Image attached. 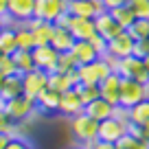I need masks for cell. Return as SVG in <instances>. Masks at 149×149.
Segmentation results:
<instances>
[{"mask_svg": "<svg viewBox=\"0 0 149 149\" xmlns=\"http://www.w3.org/2000/svg\"><path fill=\"white\" fill-rule=\"evenodd\" d=\"M70 130H72L74 140L79 145H86V147H90L99 138V121L88 116L86 112H81V114L70 118Z\"/></svg>", "mask_w": 149, "mask_h": 149, "instance_id": "1", "label": "cell"}, {"mask_svg": "<svg viewBox=\"0 0 149 149\" xmlns=\"http://www.w3.org/2000/svg\"><path fill=\"white\" fill-rule=\"evenodd\" d=\"M2 110H5V114L15 123V125H18V123L29 121V118L37 112V107H35V101H33V99H29L26 94H18V97L5 101Z\"/></svg>", "mask_w": 149, "mask_h": 149, "instance_id": "2", "label": "cell"}, {"mask_svg": "<svg viewBox=\"0 0 149 149\" xmlns=\"http://www.w3.org/2000/svg\"><path fill=\"white\" fill-rule=\"evenodd\" d=\"M110 72H112V68L105 64L103 57L90 61V64L77 66V79H79V84H84V86H99Z\"/></svg>", "mask_w": 149, "mask_h": 149, "instance_id": "3", "label": "cell"}, {"mask_svg": "<svg viewBox=\"0 0 149 149\" xmlns=\"http://www.w3.org/2000/svg\"><path fill=\"white\" fill-rule=\"evenodd\" d=\"M149 99V86L140 84L134 79H123L121 81V94H118V105L123 107H134L136 103Z\"/></svg>", "mask_w": 149, "mask_h": 149, "instance_id": "4", "label": "cell"}, {"mask_svg": "<svg viewBox=\"0 0 149 149\" xmlns=\"http://www.w3.org/2000/svg\"><path fill=\"white\" fill-rule=\"evenodd\" d=\"M116 72L121 74L123 79H134V81H140V84L149 86V74H147V68H145V61L136 55L118 59Z\"/></svg>", "mask_w": 149, "mask_h": 149, "instance_id": "5", "label": "cell"}, {"mask_svg": "<svg viewBox=\"0 0 149 149\" xmlns=\"http://www.w3.org/2000/svg\"><path fill=\"white\" fill-rule=\"evenodd\" d=\"M20 77H22V94H26L33 101L48 88V72H44L40 68L31 70L26 74H20Z\"/></svg>", "mask_w": 149, "mask_h": 149, "instance_id": "6", "label": "cell"}, {"mask_svg": "<svg viewBox=\"0 0 149 149\" xmlns=\"http://www.w3.org/2000/svg\"><path fill=\"white\" fill-rule=\"evenodd\" d=\"M66 11H68V0H35L33 18L46 20V22L55 24V20L61 13H66Z\"/></svg>", "mask_w": 149, "mask_h": 149, "instance_id": "7", "label": "cell"}, {"mask_svg": "<svg viewBox=\"0 0 149 149\" xmlns=\"http://www.w3.org/2000/svg\"><path fill=\"white\" fill-rule=\"evenodd\" d=\"M107 11L103 0H68V13L72 18H97L99 13Z\"/></svg>", "mask_w": 149, "mask_h": 149, "instance_id": "8", "label": "cell"}, {"mask_svg": "<svg viewBox=\"0 0 149 149\" xmlns=\"http://www.w3.org/2000/svg\"><path fill=\"white\" fill-rule=\"evenodd\" d=\"M31 55H33V64H35V68L44 70V72H48V74L57 70L59 53H57L51 44H46V46H35L31 51Z\"/></svg>", "mask_w": 149, "mask_h": 149, "instance_id": "9", "label": "cell"}, {"mask_svg": "<svg viewBox=\"0 0 149 149\" xmlns=\"http://www.w3.org/2000/svg\"><path fill=\"white\" fill-rule=\"evenodd\" d=\"M127 134V123L118 121V118L110 116L105 121L99 123V140H105V143H116L121 136Z\"/></svg>", "mask_w": 149, "mask_h": 149, "instance_id": "10", "label": "cell"}, {"mask_svg": "<svg viewBox=\"0 0 149 149\" xmlns=\"http://www.w3.org/2000/svg\"><path fill=\"white\" fill-rule=\"evenodd\" d=\"M94 29H97V33L103 37V40H107V42H110V40H114L118 33L125 31V29H123L116 20L112 18L110 11H103V13H99L97 18H94Z\"/></svg>", "mask_w": 149, "mask_h": 149, "instance_id": "11", "label": "cell"}, {"mask_svg": "<svg viewBox=\"0 0 149 149\" xmlns=\"http://www.w3.org/2000/svg\"><path fill=\"white\" fill-rule=\"evenodd\" d=\"M134 44H136V40L127 31H123V33H118L114 40L107 42V53L114 55L116 59H123V57L134 55Z\"/></svg>", "mask_w": 149, "mask_h": 149, "instance_id": "12", "label": "cell"}, {"mask_svg": "<svg viewBox=\"0 0 149 149\" xmlns=\"http://www.w3.org/2000/svg\"><path fill=\"white\" fill-rule=\"evenodd\" d=\"M33 33V42L35 46H46L51 44V37H53V31H55V24L53 22H46V20H37V18H31L29 22H24Z\"/></svg>", "mask_w": 149, "mask_h": 149, "instance_id": "13", "label": "cell"}, {"mask_svg": "<svg viewBox=\"0 0 149 149\" xmlns=\"http://www.w3.org/2000/svg\"><path fill=\"white\" fill-rule=\"evenodd\" d=\"M121 81L123 77L118 72H110L105 79L99 84V94L112 105H118V94H121Z\"/></svg>", "mask_w": 149, "mask_h": 149, "instance_id": "14", "label": "cell"}, {"mask_svg": "<svg viewBox=\"0 0 149 149\" xmlns=\"http://www.w3.org/2000/svg\"><path fill=\"white\" fill-rule=\"evenodd\" d=\"M84 107H86V105H84V101H81V97L77 94V90H74V88L61 92V99H59V114L72 118V116H77V114H81V112H84Z\"/></svg>", "mask_w": 149, "mask_h": 149, "instance_id": "15", "label": "cell"}, {"mask_svg": "<svg viewBox=\"0 0 149 149\" xmlns=\"http://www.w3.org/2000/svg\"><path fill=\"white\" fill-rule=\"evenodd\" d=\"M35 0H9V15L15 20V24H24L33 18Z\"/></svg>", "mask_w": 149, "mask_h": 149, "instance_id": "16", "label": "cell"}, {"mask_svg": "<svg viewBox=\"0 0 149 149\" xmlns=\"http://www.w3.org/2000/svg\"><path fill=\"white\" fill-rule=\"evenodd\" d=\"M79 84V79H77V70H72V72H51L48 74V88L55 90V92H66V90L74 88V86Z\"/></svg>", "mask_w": 149, "mask_h": 149, "instance_id": "17", "label": "cell"}, {"mask_svg": "<svg viewBox=\"0 0 149 149\" xmlns=\"http://www.w3.org/2000/svg\"><path fill=\"white\" fill-rule=\"evenodd\" d=\"M70 55L74 57L77 66H81V64H90V61L99 59L97 51L92 48V44H90L88 40H77V42L72 44V48H70Z\"/></svg>", "mask_w": 149, "mask_h": 149, "instance_id": "18", "label": "cell"}, {"mask_svg": "<svg viewBox=\"0 0 149 149\" xmlns=\"http://www.w3.org/2000/svg\"><path fill=\"white\" fill-rule=\"evenodd\" d=\"M68 31L72 33L74 40H90V37L97 33V29H94V20L92 18H72Z\"/></svg>", "mask_w": 149, "mask_h": 149, "instance_id": "19", "label": "cell"}, {"mask_svg": "<svg viewBox=\"0 0 149 149\" xmlns=\"http://www.w3.org/2000/svg\"><path fill=\"white\" fill-rule=\"evenodd\" d=\"M59 99H61L59 92L46 88L42 94H40V97L35 99L37 112H42V114H53V112H59Z\"/></svg>", "mask_w": 149, "mask_h": 149, "instance_id": "20", "label": "cell"}, {"mask_svg": "<svg viewBox=\"0 0 149 149\" xmlns=\"http://www.w3.org/2000/svg\"><path fill=\"white\" fill-rule=\"evenodd\" d=\"M84 112L88 114V116H92L94 121L101 123V121H105V118H110L112 114H114V105L99 97V99H94V101H90L88 105L84 107Z\"/></svg>", "mask_w": 149, "mask_h": 149, "instance_id": "21", "label": "cell"}, {"mask_svg": "<svg viewBox=\"0 0 149 149\" xmlns=\"http://www.w3.org/2000/svg\"><path fill=\"white\" fill-rule=\"evenodd\" d=\"M74 42H77V40L72 37V33H70L68 29L55 26V31H53V37H51V46L55 48L57 53H68L70 48H72Z\"/></svg>", "mask_w": 149, "mask_h": 149, "instance_id": "22", "label": "cell"}, {"mask_svg": "<svg viewBox=\"0 0 149 149\" xmlns=\"http://www.w3.org/2000/svg\"><path fill=\"white\" fill-rule=\"evenodd\" d=\"M22 94V77L20 74H11V77H2V84H0V99L2 101H9V99Z\"/></svg>", "mask_w": 149, "mask_h": 149, "instance_id": "23", "label": "cell"}, {"mask_svg": "<svg viewBox=\"0 0 149 149\" xmlns=\"http://www.w3.org/2000/svg\"><path fill=\"white\" fill-rule=\"evenodd\" d=\"M130 123L138 125V127L149 125V99H145V101L136 103L134 107H130Z\"/></svg>", "mask_w": 149, "mask_h": 149, "instance_id": "24", "label": "cell"}, {"mask_svg": "<svg viewBox=\"0 0 149 149\" xmlns=\"http://www.w3.org/2000/svg\"><path fill=\"white\" fill-rule=\"evenodd\" d=\"M15 51H18L15 26H5L0 31V53H2V55H13Z\"/></svg>", "mask_w": 149, "mask_h": 149, "instance_id": "25", "label": "cell"}, {"mask_svg": "<svg viewBox=\"0 0 149 149\" xmlns=\"http://www.w3.org/2000/svg\"><path fill=\"white\" fill-rule=\"evenodd\" d=\"M15 42H18V51H33L35 42H33V33L26 24L15 26Z\"/></svg>", "mask_w": 149, "mask_h": 149, "instance_id": "26", "label": "cell"}, {"mask_svg": "<svg viewBox=\"0 0 149 149\" xmlns=\"http://www.w3.org/2000/svg\"><path fill=\"white\" fill-rule=\"evenodd\" d=\"M11 57H13V61H15L18 74H26V72H31V70H35V64H33L31 51H15Z\"/></svg>", "mask_w": 149, "mask_h": 149, "instance_id": "27", "label": "cell"}, {"mask_svg": "<svg viewBox=\"0 0 149 149\" xmlns=\"http://www.w3.org/2000/svg\"><path fill=\"white\" fill-rule=\"evenodd\" d=\"M110 13H112V18H114V20H116V22L121 24L123 29H125V31H127V29H130L132 24L136 22V15H134V11H132L127 5H123V7H116V9H112Z\"/></svg>", "mask_w": 149, "mask_h": 149, "instance_id": "28", "label": "cell"}, {"mask_svg": "<svg viewBox=\"0 0 149 149\" xmlns=\"http://www.w3.org/2000/svg\"><path fill=\"white\" fill-rule=\"evenodd\" d=\"M114 145H116V149H149V145L145 143V140L132 136L130 132H127L125 136H121V138H118Z\"/></svg>", "mask_w": 149, "mask_h": 149, "instance_id": "29", "label": "cell"}, {"mask_svg": "<svg viewBox=\"0 0 149 149\" xmlns=\"http://www.w3.org/2000/svg\"><path fill=\"white\" fill-rule=\"evenodd\" d=\"M127 33L134 37L136 42H138V40H149V20L136 18V22L127 29Z\"/></svg>", "mask_w": 149, "mask_h": 149, "instance_id": "30", "label": "cell"}, {"mask_svg": "<svg viewBox=\"0 0 149 149\" xmlns=\"http://www.w3.org/2000/svg\"><path fill=\"white\" fill-rule=\"evenodd\" d=\"M74 90H77V94L81 97L84 105H88L90 101H94V99L101 97V94H99V86H84V84H77V86H74Z\"/></svg>", "mask_w": 149, "mask_h": 149, "instance_id": "31", "label": "cell"}, {"mask_svg": "<svg viewBox=\"0 0 149 149\" xmlns=\"http://www.w3.org/2000/svg\"><path fill=\"white\" fill-rule=\"evenodd\" d=\"M127 7L134 11L136 18L149 20V0H127Z\"/></svg>", "mask_w": 149, "mask_h": 149, "instance_id": "32", "label": "cell"}, {"mask_svg": "<svg viewBox=\"0 0 149 149\" xmlns=\"http://www.w3.org/2000/svg\"><path fill=\"white\" fill-rule=\"evenodd\" d=\"M72 70H77V61H74V57L68 53H59V59H57V72H72Z\"/></svg>", "mask_w": 149, "mask_h": 149, "instance_id": "33", "label": "cell"}, {"mask_svg": "<svg viewBox=\"0 0 149 149\" xmlns=\"http://www.w3.org/2000/svg\"><path fill=\"white\" fill-rule=\"evenodd\" d=\"M11 74H18L15 61L11 55H2L0 57V77H11Z\"/></svg>", "mask_w": 149, "mask_h": 149, "instance_id": "34", "label": "cell"}, {"mask_svg": "<svg viewBox=\"0 0 149 149\" xmlns=\"http://www.w3.org/2000/svg\"><path fill=\"white\" fill-rule=\"evenodd\" d=\"M0 134H9V136L15 134V123L5 114L2 107H0Z\"/></svg>", "mask_w": 149, "mask_h": 149, "instance_id": "35", "label": "cell"}, {"mask_svg": "<svg viewBox=\"0 0 149 149\" xmlns=\"http://www.w3.org/2000/svg\"><path fill=\"white\" fill-rule=\"evenodd\" d=\"M88 42L92 44V48L97 51V55H99V57H103V55L107 53V40H103V37L99 35V33H94V35L90 37Z\"/></svg>", "mask_w": 149, "mask_h": 149, "instance_id": "36", "label": "cell"}, {"mask_svg": "<svg viewBox=\"0 0 149 149\" xmlns=\"http://www.w3.org/2000/svg\"><path fill=\"white\" fill-rule=\"evenodd\" d=\"M5 149H33V145L29 143L26 138H22V136H18V134H13L9 138V143H7V147Z\"/></svg>", "mask_w": 149, "mask_h": 149, "instance_id": "37", "label": "cell"}, {"mask_svg": "<svg viewBox=\"0 0 149 149\" xmlns=\"http://www.w3.org/2000/svg\"><path fill=\"white\" fill-rule=\"evenodd\" d=\"M134 55L140 57V59L149 57V40H138V42L134 44Z\"/></svg>", "mask_w": 149, "mask_h": 149, "instance_id": "38", "label": "cell"}, {"mask_svg": "<svg viewBox=\"0 0 149 149\" xmlns=\"http://www.w3.org/2000/svg\"><path fill=\"white\" fill-rule=\"evenodd\" d=\"M70 20H72V15L66 11V13H61L59 18L55 20V26H64V29H68V26H70Z\"/></svg>", "mask_w": 149, "mask_h": 149, "instance_id": "39", "label": "cell"}, {"mask_svg": "<svg viewBox=\"0 0 149 149\" xmlns=\"http://www.w3.org/2000/svg\"><path fill=\"white\" fill-rule=\"evenodd\" d=\"M88 149H116V145H114V143H105V140H99L97 138Z\"/></svg>", "mask_w": 149, "mask_h": 149, "instance_id": "40", "label": "cell"}, {"mask_svg": "<svg viewBox=\"0 0 149 149\" xmlns=\"http://www.w3.org/2000/svg\"><path fill=\"white\" fill-rule=\"evenodd\" d=\"M123 5H127V0H103V7H105L107 11L116 9V7H123Z\"/></svg>", "mask_w": 149, "mask_h": 149, "instance_id": "41", "label": "cell"}, {"mask_svg": "<svg viewBox=\"0 0 149 149\" xmlns=\"http://www.w3.org/2000/svg\"><path fill=\"white\" fill-rule=\"evenodd\" d=\"M103 59H105V64L112 68V72H116V68H118V59H116V57L110 55V53H105V55H103Z\"/></svg>", "mask_w": 149, "mask_h": 149, "instance_id": "42", "label": "cell"}, {"mask_svg": "<svg viewBox=\"0 0 149 149\" xmlns=\"http://www.w3.org/2000/svg\"><path fill=\"white\" fill-rule=\"evenodd\" d=\"M9 13V0H0V18Z\"/></svg>", "mask_w": 149, "mask_h": 149, "instance_id": "43", "label": "cell"}, {"mask_svg": "<svg viewBox=\"0 0 149 149\" xmlns=\"http://www.w3.org/2000/svg\"><path fill=\"white\" fill-rule=\"evenodd\" d=\"M9 138H11L9 134H0V149H5V147H7V143H9Z\"/></svg>", "mask_w": 149, "mask_h": 149, "instance_id": "44", "label": "cell"}, {"mask_svg": "<svg viewBox=\"0 0 149 149\" xmlns=\"http://www.w3.org/2000/svg\"><path fill=\"white\" fill-rule=\"evenodd\" d=\"M68 149H88V147H86V145H79V143H77L74 147H68Z\"/></svg>", "mask_w": 149, "mask_h": 149, "instance_id": "45", "label": "cell"}, {"mask_svg": "<svg viewBox=\"0 0 149 149\" xmlns=\"http://www.w3.org/2000/svg\"><path fill=\"white\" fill-rule=\"evenodd\" d=\"M143 61H145V68H147V74H149V57H145Z\"/></svg>", "mask_w": 149, "mask_h": 149, "instance_id": "46", "label": "cell"}, {"mask_svg": "<svg viewBox=\"0 0 149 149\" xmlns=\"http://www.w3.org/2000/svg\"><path fill=\"white\" fill-rule=\"evenodd\" d=\"M2 105H5V101H2V99H0V107H2Z\"/></svg>", "mask_w": 149, "mask_h": 149, "instance_id": "47", "label": "cell"}, {"mask_svg": "<svg viewBox=\"0 0 149 149\" xmlns=\"http://www.w3.org/2000/svg\"><path fill=\"white\" fill-rule=\"evenodd\" d=\"M0 57H2V53H0Z\"/></svg>", "mask_w": 149, "mask_h": 149, "instance_id": "48", "label": "cell"}, {"mask_svg": "<svg viewBox=\"0 0 149 149\" xmlns=\"http://www.w3.org/2000/svg\"><path fill=\"white\" fill-rule=\"evenodd\" d=\"M0 31H2V26H0Z\"/></svg>", "mask_w": 149, "mask_h": 149, "instance_id": "49", "label": "cell"}, {"mask_svg": "<svg viewBox=\"0 0 149 149\" xmlns=\"http://www.w3.org/2000/svg\"><path fill=\"white\" fill-rule=\"evenodd\" d=\"M147 145H149V143H147Z\"/></svg>", "mask_w": 149, "mask_h": 149, "instance_id": "50", "label": "cell"}]
</instances>
